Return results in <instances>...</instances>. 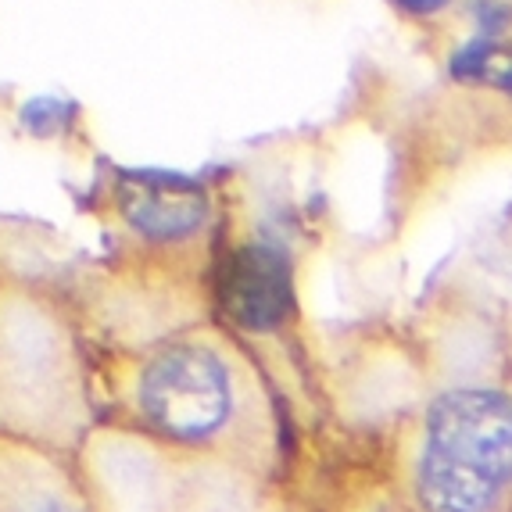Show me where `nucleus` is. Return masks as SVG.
Here are the masks:
<instances>
[{"instance_id": "f257e3e1", "label": "nucleus", "mask_w": 512, "mask_h": 512, "mask_svg": "<svg viewBox=\"0 0 512 512\" xmlns=\"http://www.w3.org/2000/svg\"><path fill=\"white\" fill-rule=\"evenodd\" d=\"M512 495V394L444 391L423 419L416 502L423 512H498Z\"/></svg>"}, {"instance_id": "f03ea898", "label": "nucleus", "mask_w": 512, "mask_h": 512, "mask_svg": "<svg viewBox=\"0 0 512 512\" xmlns=\"http://www.w3.org/2000/svg\"><path fill=\"white\" fill-rule=\"evenodd\" d=\"M248 402L244 366L215 337H176L147 351L137 373V409L158 434L212 444L233 430Z\"/></svg>"}, {"instance_id": "7ed1b4c3", "label": "nucleus", "mask_w": 512, "mask_h": 512, "mask_svg": "<svg viewBox=\"0 0 512 512\" xmlns=\"http://www.w3.org/2000/svg\"><path fill=\"white\" fill-rule=\"evenodd\" d=\"M115 215L140 244L176 248L208 226V194L187 180L119 172L111 190Z\"/></svg>"}, {"instance_id": "20e7f679", "label": "nucleus", "mask_w": 512, "mask_h": 512, "mask_svg": "<svg viewBox=\"0 0 512 512\" xmlns=\"http://www.w3.org/2000/svg\"><path fill=\"white\" fill-rule=\"evenodd\" d=\"M219 298L240 326L273 330L291 312V265L269 244H244L222 265Z\"/></svg>"}, {"instance_id": "39448f33", "label": "nucleus", "mask_w": 512, "mask_h": 512, "mask_svg": "<svg viewBox=\"0 0 512 512\" xmlns=\"http://www.w3.org/2000/svg\"><path fill=\"white\" fill-rule=\"evenodd\" d=\"M29 512H79L76 505H69V502H61V498H43L40 505H33Z\"/></svg>"}, {"instance_id": "423d86ee", "label": "nucleus", "mask_w": 512, "mask_h": 512, "mask_svg": "<svg viewBox=\"0 0 512 512\" xmlns=\"http://www.w3.org/2000/svg\"><path fill=\"white\" fill-rule=\"evenodd\" d=\"M409 11H437L444 4V0H402Z\"/></svg>"}, {"instance_id": "0eeeda50", "label": "nucleus", "mask_w": 512, "mask_h": 512, "mask_svg": "<svg viewBox=\"0 0 512 512\" xmlns=\"http://www.w3.org/2000/svg\"><path fill=\"white\" fill-rule=\"evenodd\" d=\"M509 86H512V76H509Z\"/></svg>"}]
</instances>
